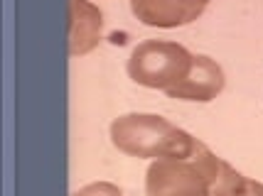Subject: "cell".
I'll return each instance as SVG.
<instances>
[{"instance_id":"1","label":"cell","mask_w":263,"mask_h":196,"mask_svg":"<svg viewBox=\"0 0 263 196\" xmlns=\"http://www.w3.org/2000/svg\"><path fill=\"white\" fill-rule=\"evenodd\" d=\"M111 142L116 150L138 160H165V157H190L197 142L190 133L172 125L162 116L128 113L111 123Z\"/></svg>"},{"instance_id":"2","label":"cell","mask_w":263,"mask_h":196,"mask_svg":"<svg viewBox=\"0 0 263 196\" xmlns=\"http://www.w3.org/2000/svg\"><path fill=\"white\" fill-rule=\"evenodd\" d=\"M221 162L206 145L197 142L190 157H165L150 164L145 196H209Z\"/></svg>"},{"instance_id":"3","label":"cell","mask_w":263,"mask_h":196,"mask_svg":"<svg viewBox=\"0 0 263 196\" xmlns=\"http://www.w3.org/2000/svg\"><path fill=\"white\" fill-rule=\"evenodd\" d=\"M192 57L195 54H190L177 42L145 39L130 52L128 76L145 89L170 91L190 74Z\"/></svg>"},{"instance_id":"4","label":"cell","mask_w":263,"mask_h":196,"mask_svg":"<svg viewBox=\"0 0 263 196\" xmlns=\"http://www.w3.org/2000/svg\"><path fill=\"white\" fill-rule=\"evenodd\" d=\"M212 0H130V10L148 27H182L195 23Z\"/></svg>"},{"instance_id":"5","label":"cell","mask_w":263,"mask_h":196,"mask_svg":"<svg viewBox=\"0 0 263 196\" xmlns=\"http://www.w3.org/2000/svg\"><path fill=\"white\" fill-rule=\"evenodd\" d=\"M224 71L214 59L204 57V54H195L192 57V67L190 74L184 76L175 89L165 91L175 101H197V103H206L214 101L219 93L224 91Z\"/></svg>"},{"instance_id":"6","label":"cell","mask_w":263,"mask_h":196,"mask_svg":"<svg viewBox=\"0 0 263 196\" xmlns=\"http://www.w3.org/2000/svg\"><path fill=\"white\" fill-rule=\"evenodd\" d=\"M103 15L86 0H69V54L84 57L101 42Z\"/></svg>"},{"instance_id":"7","label":"cell","mask_w":263,"mask_h":196,"mask_svg":"<svg viewBox=\"0 0 263 196\" xmlns=\"http://www.w3.org/2000/svg\"><path fill=\"white\" fill-rule=\"evenodd\" d=\"M209 196H263V184L246 179L231 164L221 162V172H219L217 182L212 184Z\"/></svg>"},{"instance_id":"8","label":"cell","mask_w":263,"mask_h":196,"mask_svg":"<svg viewBox=\"0 0 263 196\" xmlns=\"http://www.w3.org/2000/svg\"><path fill=\"white\" fill-rule=\"evenodd\" d=\"M74 196H123V191L116 184H108V182H96V184H89L79 189Z\"/></svg>"}]
</instances>
